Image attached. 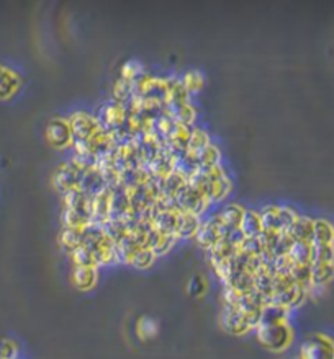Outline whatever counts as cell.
<instances>
[{"label":"cell","mask_w":334,"mask_h":359,"mask_svg":"<svg viewBox=\"0 0 334 359\" xmlns=\"http://www.w3.org/2000/svg\"><path fill=\"white\" fill-rule=\"evenodd\" d=\"M256 335L262 346L275 353L287 349L293 339V332L287 322L274 325H257Z\"/></svg>","instance_id":"obj_1"},{"label":"cell","mask_w":334,"mask_h":359,"mask_svg":"<svg viewBox=\"0 0 334 359\" xmlns=\"http://www.w3.org/2000/svg\"><path fill=\"white\" fill-rule=\"evenodd\" d=\"M261 214V222H262V231L267 234H287L290 226H292L297 214L289 208H279V206H269L262 211Z\"/></svg>","instance_id":"obj_2"},{"label":"cell","mask_w":334,"mask_h":359,"mask_svg":"<svg viewBox=\"0 0 334 359\" xmlns=\"http://www.w3.org/2000/svg\"><path fill=\"white\" fill-rule=\"evenodd\" d=\"M300 359H334V342L326 335H312L302 343Z\"/></svg>","instance_id":"obj_3"},{"label":"cell","mask_w":334,"mask_h":359,"mask_svg":"<svg viewBox=\"0 0 334 359\" xmlns=\"http://www.w3.org/2000/svg\"><path fill=\"white\" fill-rule=\"evenodd\" d=\"M175 206H177L179 213H192L200 214L207 208L208 199L198 193L197 190H194L189 183H185L177 194L174 196Z\"/></svg>","instance_id":"obj_4"},{"label":"cell","mask_w":334,"mask_h":359,"mask_svg":"<svg viewBox=\"0 0 334 359\" xmlns=\"http://www.w3.org/2000/svg\"><path fill=\"white\" fill-rule=\"evenodd\" d=\"M219 323L222 327L226 330L228 333L233 335H245L252 330V327L249 320L246 319V315L241 312L240 309H236L235 305L225 304L223 305L222 315H219Z\"/></svg>","instance_id":"obj_5"},{"label":"cell","mask_w":334,"mask_h":359,"mask_svg":"<svg viewBox=\"0 0 334 359\" xmlns=\"http://www.w3.org/2000/svg\"><path fill=\"white\" fill-rule=\"evenodd\" d=\"M46 139L56 149H64V147L71 146L74 134L69 121H66V119H52L46 128Z\"/></svg>","instance_id":"obj_6"},{"label":"cell","mask_w":334,"mask_h":359,"mask_svg":"<svg viewBox=\"0 0 334 359\" xmlns=\"http://www.w3.org/2000/svg\"><path fill=\"white\" fill-rule=\"evenodd\" d=\"M85 175V170L80 169L79 165L73 164H66L61 167V169L56 171L55 175V185L56 188L63 193H68V191L79 188L80 183H82V178Z\"/></svg>","instance_id":"obj_7"},{"label":"cell","mask_w":334,"mask_h":359,"mask_svg":"<svg viewBox=\"0 0 334 359\" xmlns=\"http://www.w3.org/2000/svg\"><path fill=\"white\" fill-rule=\"evenodd\" d=\"M69 124H71V129H73L74 137L78 139V142L89 141V139L92 137L100 128H102L97 119L89 116V114L85 113L73 114L69 119Z\"/></svg>","instance_id":"obj_8"},{"label":"cell","mask_w":334,"mask_h":359,"mask_svg":"<svg viewBox=\"0 0 334 359\" xmlns=\"http://www.w3.org/2000/svg\"><path fill=\"white\" fill-rule=\"evenodd\" d=\"M197 240L200 243V247H203L205 250H212L218 245L219 242L223 240L225 237V231L223 227L219 226V222L217 221V217H213L212 221H208L207 224H202L197 232Z\"/></svg>","instance_id":"obj_9"},{"label":"cell","mask_w":334,"mask_h":359,"mask_svg":"<svg viewBox=\"0 0 334 359\" xmlns=\"http://www.w3.org/2000/svg\"><path fill=\"white\" fill-rule=\"evenodd\" d=\"M179 211L159 209L152 214L151 227L161 236H175V224H177Z\"/></svg>","instance_id":"obj_10"},{"label":"cell","mask_w":334,"mask_h":359,"mask_svg":"<svg viewBox=\"0 0 334 359\" xmlns=\"http://www.w3.org/2000/svg\"><path fill=\"white\" fill-rule=\"evenodd\" d=\"M200 224V219L197 214L192 213H179L177 214V224H175V238H190L197 236Z\"/></svg>","instance_id":"obj_11"},{"label":"cell","mask_w":334,"mask_h":359,"mask_svg":"<svg viewBox=\"0 0 334 359\" xmlns=\"http://www.w3.org/2000/svg\"><path fill=\"white\" fill-rule=\"evenodd\" d=\"M313 231H314V221L308 217H298L295 219L292 226H290L287 236L292 238L293 242H308L313 243Z\"/></svg>","instance_id":"obj_12"},{"label":"cell","mask_w":334,"mask_h":359,"mask_svg":"<svg viewBox=\"0 0 334 359\" xmlns=\"http://www.w3.org/2000/svg\"><path fill=\"white\" fill-rule=\"evenodd\" d=\"M242 215H245V209L236 204H231V206H226V208L217 215V221L219 222V226L223 227V231L225 232L236 231V229H240L241 226Z\"/></svg>","instance_id":"obj_13"},{"label":"cell","mask_w":334,"mask_h":359,"mask_svg":"<svg viewBox=\"0 0 334 359\" xmlns=\"http://www.w3.org/2000/svg\"><path fill=\"white\" fill-rule=\"evenodd\" d=\"M287 314H289V309L284 307V305L267 303L261 310L259 325H274V323L287 322Z\"/></svg>","instance_id":"obj_14"},{"label":"cell","mask_w":334,"mask_h":359,"mask_svg":"<svg viewBox=\"0 0 334 359\" xmlns=\"http://www.w3.org/2000/svg\"><path fill=\"white\" fill-rule=\"evenodd\" d=\"M240 231L245 238H254L259 237L262 232V222H261V214L256 211H245L242 215V221L240 226Z\"/></svg>","instance_id":"obj_15"},{"label":"cell","mask_w":334,"mask_h":359,"mask_svg":"<svg viewBox=\"0 0 334 359\" xmlns=\"http://www.w3.org/2000/svg\"><path fill=\"white\" fill-rule=\"evenodd\" d=\"M73 282L79 291L92 289L97 282V268L75 266L73 271Z\"/></svg>","instance_id":"obj_16"},{"label":"cell","mask_w":334,"mask_h":359,"mask_svg":"<svg viewBox=\"0 0 334 359\" xmlns=\"http://www.w3.org/2000/svg\"><path fill=\"white\" fill-rule=\"evenodd\" d=\"M289 258L293 265H313V243L308 242H293L289 252Z\"/></svg>","instance_id":"obj_17"},{"label":"cell","mask_w":334,"mask_h":359,"mask_svg":"<svg viewBox=\"0 0 334 359\" xmlns=\"http://www.w3.org/2000/svg\"><path fill=\"white\" fill-rule=\"evenodd\" d=\"M334 280V263H313L312 287L326 286Z\"/></svg>","instance_id":"obj_18"},{"label":"cell","mask_w":334,"mask_h":359,"mask_svg":"<svg viewBox=\"0 0 334 359\" xmlns=\"http://www.w3.org/2000/svg\"><path fill=\"white\" fill-rule=\"evenodd\" d=\"M59 242H61V247H63L66 252L69 253L75 252L78 248L84 247V229L66 227L63 234H61Z\"/></svg>","instance_id":"obj_19"},{"label":"cell","mask_w":334,"mask_h":359,"mask_svg":"<svg viewBox=\"0 0 334 359\" xmlns=\"http://www.w3.org/2000/svg\"><path fill=\"white\" fill-rule=\"evenodd\" d=\"M313 245H334V227L328 221H314Z\"/></svg>","instance_id":"obj_20"},{"label":"cell","mask_w":334,"mask_h":359,"mask_svg":"<svg viewBox=\"0 0 334 359\" xmlns=\"http://www.w3.org/2000/svg\"><path fill=\"white\" fill-rule=\"evenodd\" d=\"M20 80L12 70L0 67V98H8L18 90Z\"/></svg>","instance_id":"obj_21"},{"label":"cell","mask_w":334,"mask_h":359,"mask_svg":"<svg viewBox=\"0 0 334 359\" xmlns=\"http://www.w3.org/2000/svg\"><path fill=\"white\" fill-rule=\"evenodd\" d=\"M156 260V253L151 250V248H140V250H136L135 253H131L130 257L126 258V263H130L135 268H140V270H146V268H150L152 263Z\"/></svg>","instance_id":"obj_22"},{"label":"cell","mask_w":334,"mask_h":359,"mask_svg":"<svg viewBox=\"0 0 334 359\" xmlns=\"http://www.w3.org/2000/svg\"><path fill=\"white\" fill-rule=\"evenodd\" d=\"M71 255H73L75 266H85V268H97L99 266L97 257H95V253L90 250L89 247H80L75 252L71 253Z\"/></svg>","instance_id":"obj_23"},{"label":"cell","mask_w":334,"mask_h":359,"mask_svg":"<svg viewBox=\"0 0 334 359\" xmlns=\"http://www.w3.org/2000/svg\"><path fill=\"white\" fill-rule=\"evenodd\" d=\"M210 146L208 136L200 129H192V134H190L189 144H187V152H192V154L198 155L203 149H207Z\"/></svg>","instance_id":"obj_24"},{"label":"cell","mask_w":334,"mask_h":359,"mask_svg":"<svg viewBox=\"0 0 334 359\" xmlns=\"http://www.w3.org/2000/svg\"><path fill=\"white\" fill-rule=\"evenodd\" d=\"M103 121L107 126L120 128L125 123V109L120 105H113V107H107L103 112Z\"/></svg>","instance_id":"obj_25"},{"label":"cell","mask_w":334,"mask_h":359,"mask_svg":"<svg viewBox=\"0 0 334 359\" xmlns=\"http://www.w3.org/2000/svg\"><path fill=\"white\" fill-rule=\"evenodd\" d=\"M198 164H200V169H205V170L218 167V164H219V151L217 149V147L210 144L207 149H203L198 154Z\"/></svg>","instance_id":"obj_26"},{"label":"cell","mask_w":334,"mask_h":359,"mask_svg":"<svg viewBox=\"0 0 334 359\" xmlns=\"http://www.w3.org/2000/svg\"><path fill=\"white\" fill-rule=\"evenodd\" d=\"M189 92L184 87L182 82H169V95H167V103L170 105H184L187 103Z\"/></svg>","instance_id":"obj_27"},{"label":"cell","mask_w":334,"mask_h":359,"mask_svg":"<svg viewBox=\"0 0 334 359\" xmlns=\"http://www.w3.org/2000/svg\"><path fill=\"white\" fill-rule=\"evenodd\" d=\"M313 263H334V245H313Z\"/></svg>","instance_id":"obj_28"},{"label":"cell","mask_w":334,"mask_h":359,"mask_svg":"<svg viewBox=\"0 0 334 359\" xmlns=\"http://www.w3.org/2000/svg\"><path fill=\"white\" fill-rule=\"evenodd\" d=\"M174 243H175V236H157V238H156V242L152 243V247H151V250L156 253V257L157 255H164V253H167L170 250V248L174 247Z\"/></svg>","instance_id":"obj_29"},{"label":"cell","mask_w":334,"mask_h":359,"mask_svg":"<svg viewBox=\"0 0 334 359\" xmlns=\"http://www.w3.org/2000/svg\"><path fill=\"white\" fill-rule=\"evenodd\" d=\"M182 84H184V87L187 89V92H197V90L202 89L203 77H202V74L197 70L189 72V74L184 77Z\"/></svg>","instance_id":"obj_30"},{"label":"cell","mask_w":334,"mask_h":359,"mask_svg":"<svg viewBox=\"0 0 334 359\" xmlns=\"http://www.w3.org/2000/svg\"><path fill=\"white\" fill-rule=\"evenodd\" d=\"M18 348L12 339H0V359H15Z\"/></svg>","instance_id":"obj_31"},{"label":"cell","mask_w":334,"mask_h":359,"mask_svg":"<svg viewBox=\"0 0 334 359\" xmlns=\"http://www.w3.org/2000/svg\"><path fill=\"white\" fill-rule=\"evenodd\" d=\"M131 90H133V82H130V80H126V79H120L115 84V89H113V95H115L117 100H120V102H122V100L130 97Z\"/></svg>","instance_id":"obj_32"},{"label":"cell","mask_w":334,"mask_h":359,"mask_svg":"<svg viewBox=\"0 0 334 359\" xmlns=\"http://www.w3.org/2000/svg\"><path fill=\"white\" fill-rule=\"evenodd\" d=\"M141 66L138 64V62L131 61V62H126L125 66H123V79L130 80V82H135V80H138V77L141 75Z\"/></svg>","instance_id":"obj_33"}]
</instances>
